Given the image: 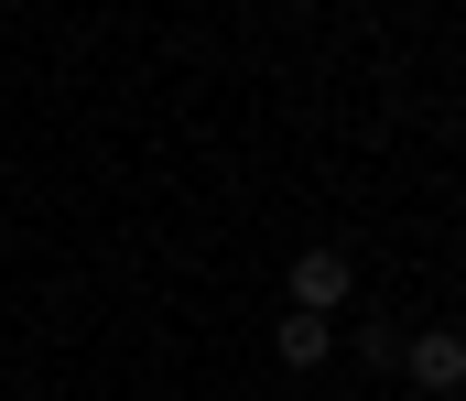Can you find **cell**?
<instances>
[{"mask_svg": "<svg viewBox=\"0 0 466 401\" xmlns=\"http://www.w3.org/2000/svg\"><path fill=\"white\" fill-rule=\"evenodd\" d=\"M358 358L369 369H401V326H358Z\"/></svg>", "mask_w": 466, "mask_h": 401, "instance_id": "cell-4", "label": "cell"}, {"mask_svg": "<svg viewBox=\"0 0 466 401\" xmlns=\"http://www.w3.org/2000/svg\"><path fill=\"white\" fill-rule=\"evenodd\" d=\"M282 293H293V315H326V326H337V315H348V293H358V271H348L337 239H315L304 261L282 271Z\"/></svg>", "mask_w": 466, "mask_h": 401, "instance_id": "cell-1", "label": "cell"}, {"mask_svg": "<svg viewBox=\"0 0 466 401\" xmlns=\"http://www.w3.org/2000/svg\"><path fill=\"white\" fill-rule=\"evenodd\" d=\"M271 347H282V369H326V358H337V326H326V315H282Z\"/></svg>", "mask_w": 466, "mask_h": 401, "instance_id": "cell-3", "label": "cell"}, {"mask_svg": "<svg viewBox=\"0 0 466 401\" xmlns=\"http://www.w3.org/2000/svg\"><path fill=\"white\" fill-rule=\"evenodd\" d=\"M401 380H412V391H434V401H456V391H466V336H456V326L401 336Z\"/></svg>", "mask_w": 466, "mask_h": 401, "instance_id": "cell-2", "label": "cell"}]
</instances>
